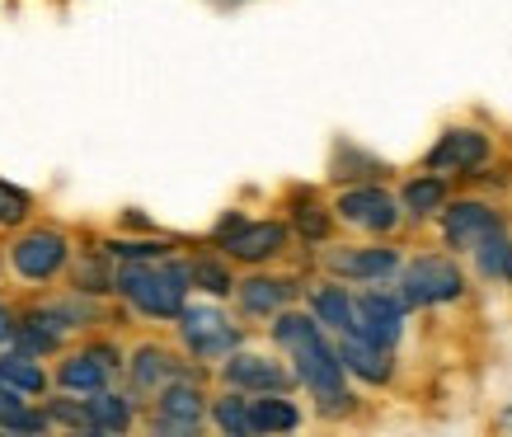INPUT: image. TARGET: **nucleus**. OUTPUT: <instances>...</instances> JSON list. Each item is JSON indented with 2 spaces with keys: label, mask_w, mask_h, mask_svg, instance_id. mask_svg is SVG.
Segmentation results:
<instances>
[{
  "label": "nucleus",
  "mask_w": 512,
  "mask_h": 437,
  "mask_svg": "<svg viewBox=\"0 0 512 437\" xmlns=\"http://www.w3.org/2000/svg\"><path fill=\"white\" fill-rule=\"evenodd\" d=\"M273 339L296 358V376L306 381V391H311L329 414L348 409V386H343V372H348V367H343L339 348L325 344V334H320V325H315L311 315H278Z\"/></svg>",
  "instance_id": "nucleus-1"
},
{
  "label": "nucleus",
  "mask_w": 512,
  "mask_h": 437,
  "mask_svg": "<svg viewBox=\"0 0 512 437\" xmlns=\"http://www.w3.org/2000/svg\"><path fill=\"white\" fill-rule=\"evenodd\" d=\"M188 268L179 264H160V259H137L118 273V292H123L141 315L151 320H174L184 311V297H188Z\"/></svg>",
  "instance_id": "nucleus-2"
},
{
  "label": "nucleus",
  "mask_w": 512,
  "mask_h": 437,
  "mask_svg": "<svg viewBox=\"0 0 512 437\" xmlns=\"http://www.w3.org/2000/svg\"><path fill=\"white\" fill-rule=\"evenodd\" d=\"M461 292H466V278L442 254H423L404 268V301L409 306H442V301H456Z\"/></svg>",
  "instance_id": "nucleus-3"
},
{
  "label": "nucleus",
  "mask_w": 512,
  "mask_h": 437,
  "mask_svg": "<svg viewBox=\"0 0 512 437\" xmlns=\"http://www.w3.org/2000/svg\"><path fill=\"white\" fill-rule=\"evenodd\" d=\"M217 240L226 245L231 259L240 264H264L273 254L287 250V226L282 221H240V217H226L221 221Z\"/></svg>",
  "instance_id": "nucleus-4"
},
{
  "label": "nucleus",
  "mask_w": 512,
  "mask_h": 437,
  "mask_svg": "<svg viewBox=\"0 0 512 437\" xmlns=\"http://www.w3.org/2000/svg\"><path fill=\"white\" fill-rule=\"evenodd\" d=\"M179 329H184V344L198 353V358H221L240 344V329L217 311V306H193V311H179Z\"/></svg>",
  "instance_id": "nucleus-5"
},
{
  "label": "nucleus",
  "mask_w": 512,
  "mask_h": 437,
  "mask_svg": "<svg viewBox=\"0 0 512 437\" xmlns=\"http://www.w3.org/2000/svg\"><path fill=\"white\" fill-rule=\"evenodd\" d=\"M404 292L400 297H390V292H362L357 297V315H353V334L362 339H372L381 348H395L400 339V325H404Z\"/></svg>",
  "instance_id": "nucleus-6"
},
{
  "label": "nucleus",
  "mask_w": 512,
  "mask_h": 437,
  "mask_svg": "<svg viewBox=\"0 0 512 437\" xmlns=\"http://www.w3.org/2000/svg\"><path fill=\"white\" fill-rule=\"evenodd\" d=\"M489 160V137L475 132V127H451L442 132L433 151H428V170L433 174H466V170H480Z\"/></svg>",
  "instance_id": "nucleus-7"
},
{
  "label": "nucleus",
  "mask_w": 512,
  "mask_h": 437,
  "mask_svg": "<svg viewBox=\"0 0 512 437\" xmlns=\"http://www.w3.org/2000/svg\"><path fill=\"white\" fill-rule=\"evenodd\" d=\"M348 226H357V231H395V221H400V207H395V198H390L386 188H348L339 198V207H334Z\"/></svg>",
  "instance_id": "nucleus-8"
},
{
  "label": "nucleus",
  "mask_w": 512,
  "mask_h": 437,
  "mask_svg": "<svg viewBox=\"0 0 512 437\" xmlns=\"http://www.w3.org/2000/svg\"><path fill=\"white\" fill-rule=\"evenodd\" d=\"M15 268L24 273L29 282H47L57 268L66 264V235L62 231H29L15 240V250H10Z\"/></svg>",
  "instance_id": "nucleus-9"
},
{
  "label": "nucleus",
  "mask_w": 512,
  "mask_h": 437,
  "mask_svg": "<svg viewBox=\"0 0 512 437\" xmlns=\"http://www.w3.org/2000/svg\"><path fill=\"white\" fill-rule=\"evenodd\" d=\"M202 414H207L202 391L193 386V381H184V376L170 381V386L160 391V400H156V428L160 433H198Z\"/></svg>",
  "instance_id": "nucleus-10"
},
{
  "label": "nucleus",
  "mask_w": 512,
  "mask_h": 437,
  "mask_svg": "<svg viewBox=\"0 0 512 437\" xmlns=\"http://www.w3.org/2000/svg\"><path fill=\"white\" fill-rule=\"evenodd\" d=\"M494 231H503V221H498V212L489 203H456L442 217V235H447L451 250H475Z\"/></svg>",
  "instance_id": "nucleus-11"
},
{
  "label": "nucleus",
  "mask_w": 512,
  "mask_h": 437,
  "mask_svg": "<svg viewBox=\"0 0 512 437\" xmlns=\"http://www.w3.org/2000/svg\"><path fill=\"white\" fill-rule=\"evenodd\" d=\"M339 358H343V367H348V372H357L362 381H372V386L390 381V348L372 344V339H362V334H353V329H343Z\"/></svg>",
  "instance_id": "nucleus-12"
},
{
  "label": "nucleus",
  "mask_w": 512,
  "mask_h": 437,
  "mask_svg": "<svg viewBox=\"0 0 512 437\" xmlns=\"http://www.w3.org/2000/svg\"><path fill=\"white\" fill-rule=\"evenodd\" d=\"M329 268H334L339 278L381 282L400 268V254L395 250H339V254H329Z\"/></svg>",
  "instance_id": "nucleus-13"
},
{
  "label": "nucleus",
  "mask_w": 512,
  "mask_h": 437,
  "mask_svg": "<svg viewBox=\"0 0 512 437\" xmlns=\"http://www.w3.org/2000/svg\"><path fill=\"white\" fill-rule=\"evenodd\" d=\"M226 386H235V391H282V386H287V372L268 358L235 353V358L226 362Z\"/></svg>",
  "instance_id": "nucleus-14"
},
{
  "label": "nucleus",
  "mask_w": 512,
  "mask_h": 437,
  "mask_svg": "<svg viewBox=\"0 0 512 437\" xmlns=\"http://www.w3.org/2000/svg\"><path fill=\"white\" fill-rule=\"evenodd\" d=\"M179 376H184V367H179L165 348H141L137 358H132V381H137L141 391H165Z\"/></svg>",
  "instance_id": "nucleus-15"
},
{
  "label": "nucleus",
  "mask_w": 512,
  "mask_h": 437,
  "mask_svg": "<svg viewBox=\"0 0 512 437\" xmlns=\"http://www.w3.org/2000/svg\"><path fill=\"white\" fill-rule=\"evenodd\" d=\"M292 292L296 287L282 278H249V282H240V306L249 315H278L292 301Z\"/></svg>",
  "instance_id": "nucleus-16"
},
{
  "label": "nucleus",
  "mask_w": 512,
  "mask_h": 437,
  "mask_svg": "<svg viewBox=\"0 0 512 437\" xmlns=\"http://www.w3.org/2000/svg\"><path fill=\"white\" fill-rule=\"evenodd\" d=\"M249 423H254V433H292L301 414L278 391H264V400H249Z\"/></svg>",
  "instance_id": "nucleus-17"
},
{
  "label": "nucleus",
  "mask_w": 512,
  "mask_h": 437,
  "mask_svg": "<svg viewBox=\"0 0 512 437\" xmlns=\"http://www.w3.org/2000/svg\"><path fill=\"white\" fill-rule=\"evenodd\" d=\"M311 306H315V320L320 325H329V329H353V315H357V301L343 292V287H315V297H311Z\"/></svg>",
  "instance_id": "nucleus-18"
},
{
  "label": "nucleus",
  "mask_w": 512,
  "mask_h": 437,
  "mask_svg": "<svg viewBox=\"0 0 512 437\" xmlns=\"http://www.w3.org/2000/svg\"><path fill=\"white\" fill-rule=\"evenodd\" d=\"M104 372H109V362H104V358H94V353H76V358H66V362H62L57 381H62L66 391L94 395L99 386H104Z\"/></svg>",
  "instance_id": "nucleus-19"
},
{
  "label": "nucleus",
  "mask_w": 512,
  "mask_h": 437,
  "mask_svg": "<svg viewBox=\"0 0 512 437\" xmlns=\"http://www.w3.org/2000/svg\"><path fill=\"white\" fill-rule=\"evenodd\" d=\"M442 203H447L442 174H423V179H414V184L404 188V212H409V217H433Z\"/></svg>",
  "instance_id": "nucleus-20"
},
{
  "label": "nucleus",
  "mask_w": 512,
  "mask_h": 437,
  "mask_svg": "<svg viewBox=\"0 0 512 437\" xmlns=\"http://www.w3.org/2000/svg\"><path fill=\"white\" fill-rule=\"evenodd\" d=\"M90 423H94V433H127V423H132V405H127V400H118V395L94 391Z\"/></svg>",
  "instance_id": "nucleus-21"
},
{
  "label": "nucleus",
  "mask_w": 512,
  "mask_h": 437,
  "mask_svg": "<svg viewBox=\"0 0 512 437\" xmlns=\"http://www.w3.org/2000/svg\"><path fill=\"white\" fill-rule=\"evenodd\" d=\"M0 381H5V386H19V391H43L47 386L43 367L33 358H24V353H0Z\"/></svg>",
  "instance_id": "nucleus-22"
},
{
  "label": "nucleus",
  "mask_w": 512,
  "mask_h": 437,
  "mask_svg": "<svg viewBox=\"0 0 512 437\" xmlns=\"http://www.w3.org/2000/svg\"><path fill=\"white\" fill-rule=\"evenodd\" d=\"M475 264H480L484 278H508V264H512V240L503 231H494L489 240L475 245Z\"/></svg>",
  "instance_id": "nucleus-23"
},
{
  "label": "nucleus",
  "mask_w": 512,
  "mask_h": 437,
  "mask_svg": "<svg viewBox=\"0 0 512 437\" xmlns=\"http://www.w3.org/2000/svg\"><path fill=\"white\" fill-rule=\"evenodd\" d=\"M212 419H217L221 433H231V437L254 433V423H249V400H240V395H221L217 405H212Z\"/></svg>",
  "instance_id": "nucleus-24"
},
{
  "label": "nucleus",
  "mask_w": 512,
  "mask_h": 437,
  "mask_svg": "<svg viewBox=\"0 0 512 437\" xmlns=\"http://www.w3.org/2000/svg\"><path fill=\"white\" fill-rule=\"evenodd\" d=\"M292 221H296V231L306 235V240H325L329 235V212L315 198H301V203L292 207Z\"/></svg>",
  "instance_id": "nucleus-25"
},
{
  "label": "nucleus",
  "mask_w": 512,
  "mask_h": 437,
  "mask_svg": "<svg viewBox=\"0 0 512 437\" xmlns=\"http://www.w3.org/2000/svg\"><path fill=\"white\" fill-rule=\"evenodd\" d=\"M188 278L198 282V287H207L212 297H226V292L235 287L231 273H226V268H221L217 259H193V264H188Z\"/></svg>",
  "instance_id": "nucleus-26"
},
{
  "label": "nucleus",
  "mask_w": 512,
  "mask_h": 437,
  "mask_svg": "<svg viewBox=\"0 0 512 437\" xmlns=\"http://www.w3.org/2000/svg\"><path fill=\"white\" fill-rule=\"evenodd\" d=\"M109 254H113V259L137 264V259H165V254H170V245H165V240H113Z\"/></svg>",
  "instance_id": "nucleus-27"
},
{
  "label": "nucleus",
  "mask_w": 512,
  "mask_h": 437,
  "mask_svg": "<svg viewBox=\"0 0 512 437\" xmlns=\"http://www.w3.org/2000/svg\"><path fill=\"white\" fill-rule=\"evenodd\" d=\"M29 212H33L29 193H19L15 184H5V179H0V226H19Z\"/></svg>",
  "instance_id": "nucleus-28"
},
{
  "label": "nucleus",
  "mask_w": 512,
  "mask_h": 437,
  "mask_svg": "<svg viewBox=\"0 0 512 437\" xmlns=\"http://www.w3.org/2000/svg\"><path fill=\"white\" fill-rule=\"evenodd\" d=\"M76 287H80V292H109V287H118V282L104 273V264H99V259H85V264L76 268Z\"/></svg>",
  "instance_id": "nucleus-29"
},
{
  "label": "nucleus",
  "mask_w": 512,
  "mask_h": 437,
  "mask_svg": "<svg viewBox=\"0 0 512 437\" xmlns=\"http://www.w3.org/2000/svg\"><path fill=\"white\" fill-rule=\"evenodd\" d=\"M47 419L66 423V428H90V433H94V423H90V405H71V400H52V409H47Z\"/></svg>",
  "instance_id": "nucleus-30"
},
{
  "label": "nucleus",
  "mask_w": 512,
  "mask_h": 437,
  "mask_svg": "<svg viewBox=\"0 0 512 437\" xmlns=\"http://www.w3.org/2000/svg\"><path fill=\"white\" fill-rule=\"evenodd\" d=\"M0 428H5V433H43L47 419L43 414H29V409L19 405V409H10V414L0 419Z\"/></svg>",
  "instance_id": "nucleus-31"
},
{
  "label": "nucleus",
  "mask_w": 512,
  "mask_h": 437,
  "mask_svg": "<svg viewBox=\"0 0 512 437\" xmlns=\"http://www.w3.org/2000/svg\"><path fill=\"white\" fill-rule=\"evenodd\" d=\"M19 334V325H15V315L5 311V306H0V344H10V339H15Z\"/></svg>",
  "instance_id": "nucleus-32"
},
{
  "label": "nucleus",
  "mask_w": 512,
  "mask_h": 437,
  "mask_svg": "<svg viewBox=\"0 0 512 437\" xmlns=\"http://www.w3.org/2000/svg\"><path fill=\"white\" fill-rule=\"evenodd\" d=\"M10 409H19L15 391H0V419H5V414H10Z\"/></svg>",
  "instance_id": "nucleus-33"
},
{
  "label": "nucleus",
  "mask_w": 512,
  "mask_h": 437,
  "mask_svg": "<svg viewBox=\"0 0 512 437\" xmlns=\"http://www.w3.org/2000/svg\"><path fill=\"white\" fill-rule=\"evenodd\" d=\"M508 278H512V264H508Z\"/></svg>",
  "instance_id": "nucleus-34"
},
{
  "label": "nucleus",
  "mask_w": 512,
  "mask_h": 437,
  "mask_svg": "<svg viewBox=\"0 0 512 437\" xmlns=\"http://www.w3.org/2000/svg\"><path fill=\"white\" fill-rule=\"evenodd\" d=\"M508 419H512V414H508Z\"/></svg>",
  "instance_id": "nucleus-35"
}]
</instances>
